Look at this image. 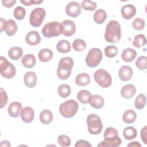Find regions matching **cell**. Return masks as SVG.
Here are the masks:
<instances>
[{"label": "cell", "instance_id": "8", "mask_svg": "<svg viewBox=\"0 0 147 147\" xmlns=\"http://www.w3.org/2000/svg\"><path fill=\"white\" fill-rule=\"evenodd\" d=\"M94 78L95 82L101 87L108 88L111 84V76L103 69H99L96 71L94 74Z\"/></svg>", "mask_w": 147, "mask_h": 147}, {"label": "cell", "instance_id": "17", "mask_svg": "<svg viewBox=\"0 0 147 147\" xmlns=\"http://www.w3.org/2000/svg\"><path fill=\"white\" fill-rule=\"evenodd\" d=\"M37 81L36 74L33 71L26 72L24 76V82L26 86L29 88L34 87Z\"/></svg>", "mask_w": 147, "mask_h": 147}, {"label": "cell", "instance_id": "51", "mask_svg": "<svg viewBox=\"0 0 147 147\" xmlns=\"http://www.w3.org/2000/svg\"><path fill=\"white\" fill-rule=\"evenodd\" d=\"M1 146H6V147H10V144L9 141L5 140L2 141L0 144Z\"/></svg>", "mask_w": 147, "mask_h": 147}, {"label": "cell", "instance_id": "13", "mask_svg": "<svg viewBox=\"0 0 147 147\" xmlns=\"http://www.w3.org/2000/svg\"><path fill=\"white\" fill-rule=\"evenodd\" d=\"M63 28V34L64 36L69 37L73 35L76 32V26L75 23L69 20H65L61 23Z\"/></svg>", "mask_w": 147, "mask_h": 147}, {"label": "cell", "instance_id": "30", "mask_svg": "<svg viewBox=\"0 0 147 147\" xmlns=\"http://www.w3.org/2000/svg\"><path fill=\"white\" fill-rule=\"evenodd\" d=\"M137 118V114L133 110H127L124 112L122 115V119L126 123H132Z\"/></svg>", "mask_w": 147, "mask_h": 147}, {"label": "cell", "instance_id": "39", "mask_svg": "<svg viewBox=\"0 0 147 147\" xmlns=\"http://www.w3.org/2000/svg\"><path fill=\"white\" fill-rule=\"evenodd\" d=\"M136 65L140 70H145L147 68V57L145 56H140L136 61Z\"/></svg>", "mask_w": 147, "mask_h": 147}, {"label": "cell", "instance_id": "19", "mask_svg": "<svg viewBox=\"0 0 147 147\" xmlns=\"http://www.w3.org/2000/svg\"><path fill=\"white\" fill-rule=\"evenodd\" d=\"M136 92V87L131 84H126L123 86L121 90V96L125 99L132 98Z\"/></svg>", "mask_w": 147, "mask_h": 147}, {"label": "cell", "instance_id": "23", "mask_svg": "<svg viewBox=\"0 0 147 147\" xmlns=\"http://www.w3.org/2000/svg\"><path fill=\"white\" fill-rule=\"evenodd\" d=\"M53 56L52 50L48 48H44L40 50L38 53L39 60L42 62H48L51 60Z\"/></svg>", "mask_w": 147, "mask_h": 147}, {"label": "cell", "instance_id": "45", "mask_svg": "<svg viewBox=\"0 0 147 147\" xmlns=\"http://www.w3.org/2000/svg\"><path fill=\"white\" fill-rule=\"evenodd\" d=\"M141 140L145 144H147V126H145L141 130Z\"/></svg>", "mask_w": 147, "mask_h": 147}, {"label": "cell", "instance_id": "15", "mask_svg": "<svg viewBox=\"0 0 147 147\" xmlns=\"http://www.w3.org/2000/svg\"><path fill=\"white\" fill-rule=\"evenodd\" d=\"M22 106L18 102H13L8 106L7 111L9 114L13 118H17L20 115Z\"/></svg>", "mask_w": 147, "mask_h": 147}, {"label": "cell", "instance_id": "21", "mask_svg": "<svg viewBox=\"0 0 147 147\" xmlns=\"http://www.w3.org/2000/svg\"><path fill=\"white\" fill-rule=\"evenodd\" d=\"M21 63L23 66L26 68H33L36 63V57L33 54H26L22 58Z\"/></svg>", "mask_w": 147, "mask_h": 147}, {"label": "cell", "instance_id": "40", "mask_svg": "<svg viewBox=\"0 0 147 147\" xmlns=\"http://www.w3.org/2000/svg\"><path fill=\"white\" fill-rule=\"evenodd\" d=\"M81 6L84 10L94 11L96 9L97 7V4L89 0H84L82 2Z\"/></svg>", "mask_w": 147, "mask_h": 147}, {"label": "cell", "instance_id": "3", "mask_svg": "<svg viewBox=\"0 0 147 147\" xmlns=\"http://www.w3.org/2000/svg\"><path fill=\"white\" fill-rule=\"evenodd\" d=\"M78 109L79 105L74 99H69L61 103L59 108L61 115L66 118L73 117L76 114Z\"/></svg>", "mask_w": 147, "mask_h": 147}, {"label": "cell", "instance_id": "32", "mask_svg": "<svg viewBox=\"0 0 147 147\" xmlns=\"http://www.w3.org/2000/svg\"><path fill=\"white\" fill-rule=\"evenodd\" d=\"M17 29V25L14 20L9 19L7 21V26L5 29V32L7 36H12L14 35L16 33Z\"/></svg>", "mask_w": 147, "mask_h": 147}, {"label": "cell", "instance_id": "26", "mask_svg": "<svg viewBox=\"0 0 147 147\" xmlns=\"http://www.w3.org/2000/svg\"><path fill=\"white\" fill-rule=\"evenodd\" d=\"M90 104L91 107L96 109H100L104 106L105 100L102 96L96 94L92 95L91 101L90 102Z\"/></svg>", "mask_w": 147, "mask_h": 147}, {"label": "cell", "instance_id": "9", "mask_svg": "<svg viewBox=\"0 0 147 147\" xmlns=\"http://www.w3.org/2000/svg\"><path fill=\"white\" fill-rule=\"evenodd\" d=\"M46 15L45 10L42 7L34 9L29 16L30 24L33 27H39L42 23Z\"/></svg>", "mask_w": 147, "mask_h": 147}, {"label": "cell", "instance_id": "35", "mask_svg": "<svg viewBox=\"0 0 147 147\" xmlns=\"http://www.w3.org/2000/svg\"><path fill=\"white\" fill-rule=\"evenodd\" d=\"M146 98L143 94H140L136 98L134 102L135 107L137 110H141L144 108L146 105Z\"/></svg>", "mask_w": 147, "mask_h": 147}, {"label": "cell", "instance_id": "24", "mask_svg": "<svg viewBox=\"0 0 147 147\" xmlns=\"http://www.w3.org/2000/svg\"><path fill=\"white\" fill-rule=\"evenodd\" d=\"M40 120L42 124L48 125L53 120V114L48 109L43 110L40 114Z\"/></svg>", "mask_w": 147, "mask_h": 147}, {"label": "cell", "instance_id": "49", "mask_svg": "<svg viewBox=\"0 0 147 147\" xmlns=\"http://www.w3.org/2000/svg\"><path fill=\"white\" fill-rule=\"evenodd\" d=\"M0 22H1V27H0V32H2L3 31H5L6 26H7V21L3 19V18H0Z\"/></svg>", "mask_w": 147, "mask_h": 147}, {"label": "cell", "instance_id": "2", "mask_svg": "<svg viewBox=\"0 0 147 147\" xmlns=\"http://www.w3.org/2000/svg\"><path fill=\"white\" fill-rule=\"evenodd\" d=\"M74 60L70 57H64L61 58L59 61V65L57 69V75L61 80L67 79L72 71L74 67Z\"/></svg>", "mask_w": 147, "mask_h": 147}, {"label": "cell", "instance_id": "25", "mask_svg": "<svg viewBox=\"0 0 147 147\" xmlns=\"http://www.w3.org/2000/svg\"><path fill=\"white\" fill-rule=\"evenodd\" d=\"M75 83L79 86H86L90 83V77L87 73H80L76 75Z\"/></svg>", "mask_w": 147, "mask_h": 147}, {"label": "cell", "instance_id": "7", "mask_svg": "<svg viewBox=\"0 0 147 147\" xmlns=\"http://www.w3.org/2000/svg\"><path fill=\"white\" fill-rule=\"evenodd\" d=\"M0 71L1 75L6 79L13 78L16 73L15 67L2 56L0 57Z\"/></svg>", "mask_w": 147, "mask_h": 147}, {"label": "cell", "instance_id": "43", "mask_svg": "<svg viewBox=\"0 0 147 147\" xmlns=\"http://www.w3.org/2000/svg\"><path fill=\"white\" fill-rule=\"evenodd\" d=\"M8 96L6 91L2 88H0V108L2 109L7 103Z\"/></svg>", "mask_w": 147, "mask_h": 147}, {"label": "cell", "instance_id": "6", "mask_svg": "<svg viewBox=\"0 0 147 147\" xmlns=\"http://www.w3.org/2000/svg\"><path fill=\"white\" fill-rule=\"evenodd\" d=\"M102 57V51L99 48H92L89 51L86 57V63L89 67H96L101 62Z\"/></svg>", "mask_w": 147, "mask_h": 147}, {"label": "cell", "instance_id": "20", "mask_svg": "<svg viewBox=\"0 0 147 147\" xmlns=\"http://www.w3.org/2000/svg\"><path fill=\"white\" fill-rule=\"evenodd\" d=\"M136 56L137 52L134 49L131 48H127L122 51L121 58L126 62H131L136 58Z\"/></svg>", "mask_w": 147, "mask_h": 147}, {"label": "cell", "instance_id": "12", "mask_svg": "<svg viewBox=\"0 0 147 147\" xmlns=\"http://www.w3.org/2000/svg\"><path fill=\"white\" fill-rule=\"evenodd\" d=\"M136 7L132 4L123 5L121 9V15L122 17L126 20H130L133 18L136 15Z\"/></svg>", "mask_w": 147, "mask_h": 147}, {"label": "cell", "instance_id": "16", "mask_svg": "<svg viewBox=\"0 0 147 147\" xmlns=\"http://www.w3.org/2000/svg\"><path fill=\"white\" fill-rule=\"evenodd\" d=\"M25 41L29 45H38L41 41V37L38 32L35 30L29 32L26 35Z\"/></svg>", "mask_w": 147, "mask_h": 147}, {"label": "cell", "instance_id": "28", "mask_svg": "<svg viewBox=\"0 0 147 147\" xmlns=\"http://www.w3.org/2000/svg\"><path fill=\"white\" fill-rule=\"evenodd\" d=\"M124 138L127 140H131L136 138L137 131L133 126L126 127L122 131Z\"/></svg>", "mask_w": 147, "mask_h": 147}, {"label": "cell", "instance_id": "48", "mask_svg": "<svg viewBox=\"0 0 147 147\" xmlns=\"http://www.w3.org/2000/svg\"><path fill=\"white\" fill-rule=\"evenodd\" d=\"M2 5L5 7H11L16 3V0H2L1 1Z\"/></svg>", "mask_w": 147, "mask_h": 147}, {"label": "cell", "instance_id": "33", "mask_svg": "<svg viewBox=\"0 0 147 147\" xmlns=\"http://www.w3.org/2000/svg\"><path fill=\"white\" fill-rule=\"evenodd\" d=\"M57 92L60 96L63 98H65L70 95L71 89L69 85L67 84H62L58 87Z\"/></svg>", "mask_w": 147, "mask_h": 147}, {"label": "cell", "instance_id": "41", "mask_svg": "<svg viewBox=\"0 0 147 147\" xmlns=\"http://www.w3.org/2000/svg\"><path fill=\"white\" fill-rule=\"evenodd\" d=\"M58 144L63 147H67L70 146L71 144V141L69 137L66 135H60L57 137Z\"/></svg>", "mask_w": 147, "mask_h": 147}, {"label": "cell", "instance_id": "50", "mask_svg": "<svg viewBox=\"0 0 147 147\" xmlns=\"http://www.w3.org/2000/svg\"><path fill=\"white\" fill-rule=\"evenodd\" d=\"M127 147H141V144H140L137 141H134V142H131L127 145Z\"/></svg>", "mask_w": 147, "mask_h": 147}, {"label": "cell", "instance_id": "31", "mask_svg": "<svg viewBox=\"0 0 147 147\" xmlns=\"http://www.w3.org/2000/svg\"><path fill=\"white\" fill-rule=\"evenodd\" d=\"M107 18V13L102 9H98L94 14V21L98 24H103Z\"/></svg>", "mask_w": 147, "mask_h": 147}, {"label": "cell", "instance_id": "44", "mask_svg": "<svg viewBox=\"0 0 147 147\" xmlns=\"http://www.w3.org/2000/svg\"><path fill=\"white\" fill-rule=\"evenodd\" d=\"M118 132L114 127H108L106 128L104 132L103 137L104 138L106 137H114V136H118Z\"/></svg>", "mask_w": 147, "mask_h": 147}, {"label": "cell", "instance_id": "4", "mask_svg": "<svg viewBox=\"0 0 147 147\" xmlns=\"http://www.w3.org/2000/svg\"><path fill=\"white\" fill-rule=\"evenodd\" d=\"M63 28L62 24L57 21L47 22L42 29L43 36L47 38L57 37L63 34Z\"/></svg>", "mask_w": 147, "mask_h": 147}, {"label": "cell", "instance_id": "38", "mask_svg": "<svg viewBox=\"0 0 147 147\" xmlns=\"http://www.w3.org/2000/svg\"><path fill=\"white\" fill-rule=\"evenodd\" d=\"M26 14V10L25 9L21 6H17L13 11V15L14 18L17 20H21L24 18Z\"/></svg>", "mask_w": 147, "mask_h": 147}, {"label": "cell", "instance_id": "37", "mask_svg": "<svg viewBox=\"0 0 147 147\" xmlns=\"http://www.w3.org/2000/svg\"><path fill=\"white\" fill-rule=\"evenodd\" d=\"M104 52L106 57L113 58L117 56L118 52V49L115 45H108L105 48Z\"/></svg>", "mask_w": 147, "mask_h": 147}, {"label": "cell", "instance_id": "42", "mask_svg": "<svg viewBox=\"0 0 147 147\" xmlns=\"http://www.w3.org/2000/svg\"><path fill=\"white\" fill-rule=\"evenodd\" d=\"M145 25V21L141 18H136L135 20L133 21L132 23V26L133 29L137 30H142Z\"/></svg>", "mask_w": 147, "mask_h": 147}, {"label": "cell", "instance_id": "1", "mask_svg": "<svg viewBox=\"0 0 147 147\" xmlns=\"http://www.w3.org/2000/svg\"><path fill=\"white\" fill-rule=\"evenodd\" d=\"M121 37V28L119 23L115 20L110 21L106 27L105 39L110 43L118 42Z\"/></svg>", "mask_w": 147, "mask_h": 147}, {"label": "cell", "instance_id": "22", "mask_svg": "<svg viewBox=\"0 0 147 147\" xmlns=\"http://www.w3.org/2000/svg\"><path fill=\"white\" fill-rule=\"evenodd\" d=\"M92 96L91 92L86 90H82L77 94V99L79 102L83 104L90 103Z\"/></svg>", "mask_w": 147, "mask_h": 147}, {"label": "cell", "instance_id": "34", "mask_svg": "<svg viewBox=\"0 0 147 147\" xmlns=\"http://www.w3.org/2000/svg\"><path fill=\"white\" fill-rule=\"evenodd\" d=\"M146 44V39L144 34H139L134 36L133 45L136 48H141Z\"/></svg>", "mask_w": 147, "mask_h": 147}, {"label": "cell", "instance_id": "36", "mask_svg": "<svg viewBox=\"0 0 147 147\" xmlns=\"http://www.w3.org/2000/svg\"><path fill=\"white\" fill-rule=\"evenodd\" d=\"M73 49L77 52L83 51L86 48V43L84 40L78 38L75 40L72 44Z\"/></svg>", "mask_w": 147, "mask_h": 147}, {"label": "cell", "instance_id": "11", "mask_svg": "<svg viewBox=\"0 0 147 147\" xmlns=\"http://www.w3.org/2000/svg\"><path fill=\"white\" fill-rule=\"evenodd\" d=\"M122 140L119 136L106 137L100 142L97 146L98 147H117L121 144Z\"/></svg>", "mask_w": 147, "mask_h": 147}, {"label": "cell", "instance_id": "29", "mask_svg": "<svg viewBox=\"0 0 147 147\" xmlns=\"http://www.w3.org/2000/svg\"><path fill=\"white\" fill-rule=\"evenodd\" d=\"M23 55V50L21 48L18 47H14L11 48L8 51V56L9 57L14 60H18Z\"/></svg>", "mask_w": 147, "mask_h": 147}, {"label": "cell", "instance_id": "47", "mask_svg": "<svg viewBox=\"0 0 147 147\" xmlns=\"http://www.w3.org/2000/svg\"><path fill=\"white\" fill-rule=\"evenodd\" d=\"M21 3L24 4L25 6H30L32 5H36V4H40L43 2V1L40 0H28V1H24V0H21Z\"/></svg>", "mask_w": 147, "mask_h": 147}, {"label": "cell", "instance_id": "46", "mask_svg": "<svg viewBox=\"0 0 147 147\" xmlns=\"http://www.w3.org/2000/svg\"><path fill=\"white\" fill-rule=\"evenodd\" d=\"M75 147H91L92 145L88 141L84 140H80L76 141L75 145Z\"/></svg>", "mask_w": 147, "mask_h": 147}, {"label": "cell", "instance_id": "5", "mask_svg": "<svg viewBox=\"0 0 147 147\" xmlns=\"http://www.w3.org/2000/svg\"><path fill=\"white\" fill-rule=\"evenodd\" d=\"M87 124L88 132L94 135L99 134L103 129V124L100 118L95 114H91L87 118Z\"/></svg>", "mask_w": 147, "mask_h": 147}, {"label": "cell", "instance_id": "27", "mask_svg": "<svg viewBox=\"0 0 147 147\" xmlns=\"http://www.w3.org/2000/svg\"><path fill=\"white\" fill-rule=\"evenodd\" d=\"M57 51L61 53H66L70 52L71 49L70 42L65 40H61L56 44Z\"/></svg>", "mask_w": 147, "mask_h": 147}, {"label": "cell", "instance_id": "10", "mask_svg": "<svg viewBox=\"0 0 147 147\" xmlns=\"http://www.w3.org/2000/svg\"><path fill=\"white\" fill-rule=\"evenodd\" d=\"M82 11L81 5L77 2H71L65 7L66 14L72 17H78Z\"/></svg>", "mask_w": 147, "mask_h": 147}, {"label": "cell", "instance_id": "18", "mask_svg": "<svg viewBox=\"0 0 147 147\" xmlns=\"http://www.w3.org/2000/svg\"><path fill=\"white\" fill-rule=\"evenodd\" d=\"M21 117L22 120L25 123H30L31 122L34 117V113L33 109L30 107H25L21 110Z\"/></svg>", "mask_w": 147, "mask_h": 147}, {"label": "cell", "instance_id": "14", "mask_svg": "<svg viewBox=\"0 0 147 147\" xmlns=\"http://www.w3.org/2000/svg\"><path fill=\"white\" fill-rule=\"evenodd\" d=\"M133 72V69L130 66L122 65L118 71L119 78L122 81H128L131 78Z\"/></svg>", "mask_w": 147, "mask_h": 147}]
</instances>
